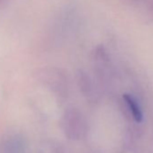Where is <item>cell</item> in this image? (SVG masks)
<instances>
[{"instance_id":"5b68a950","label":"cell","mask_w":153,"mask_h":153,"mask_svg":"<svg viewBox=\"0 0 153 153\" xmlns=\"http://www.w3.org/2000/svg\"><path fill=\"white\" fill-rule=\"evenodd\" d=\"M39 153H63L61 146L54 141H45L39 149Z\"/></svg>"},{"instance_id":"277c9868","label":"cell","mask_w":153,"mask_h":153,"mask_svg":"<svg viewBox=\"0 0 153 153\" xmlns=\"http://www.w3.org/2000/svg\"><path fill=\"white\" fill-rule=\"evenodd\" d=\"M78 81L79 83V88L81 89L82 93L85 96H92L93 92H94V86L93 83L91 81V79H89L88 75H87L85 72L80 71L79 73V79Z\"/></svg>"},{"instance_id":"6da1fadb","label":"cell","mask_w":153,"mask_h":153,"mask_svg":"<svg viewBox=\"0 0 153 153\" xmlns=\"http://www.w3.org/2000/svg\"><path fill=\"white\" fill-rule=\"evenodd\" d=\"M61 128L69 140H79L83 139L88 132V121L79 109L68 108L62 115Z\"/></svg>"},{"instance_id":"3957f363","label":"cell","mask_w":153,"mask_h":153,"mask_svg":"<svg viewBox=\"0 0 153 153\" xmlns=\"http://www.w3.org/2000/svg\"><path fill=\"white\" fill-rule=\"evenodd\" d=\"M124 101L126 103V105L130 111V113L132 115V118L136 121V122H140L142 120V111L140 106L139 105V104L137 103V101L131 96L129 95H125L124 96Z\"/></svg>"},{"instance_id":"7a4b0ae2","label":"cell","mask_w":153,"mask_h":153,"mask_svg":"<svg viewBox=\"0 0 153 153\" xmlns=\"http://www.w3.org/2000/svg\"><path fill=\"white\" fill-rule=\"evenodd\" d=\"M47 84L55 94L65 97L68 93L67 76L59 69H51L47 74Z\"/></svg>"}]
</instances>
